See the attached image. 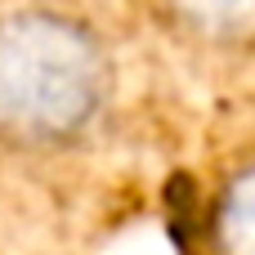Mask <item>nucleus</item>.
<instances>
[{"label":"nucleus","mask_w":255,"mask_h":255,"mask_svg":"<svg viewBox=\"0 0 255 255\" xmlns=\"http://www.w3.org/2000/svg\"><path fill=\"white\" fill-rule=\"evenodd\" d=\"M117 54L94 22L54 4L0 13V152H72L108 121Z\"/></svg>","instance_id":"obj_1"},{"label":"nucleus","mask_w":255,"mask_h":255,"mask_svg":"<svg viewBox=\"0 0 255 255\" xmlns=\"http://www.w3.org/2000/svg\"><path fill=\"white\" fill-rule=\"evenodd\" d=\"M179 36L206 49L255 45V0H161Z\"/></svg>","instance_id":"obj_2"},{"label":"nucleus","mask_w":255,"mask_h":255,"mask_svg":"<svg viewBox=\"0 0 255 255\" xmlns=\"http://www.w3.org/2000/svg\"><path fill=\"white\" fill-rule=\"evenodd\" d=\"M211 247L215 255H255V161L224 179L211 211Z\"/></svg>","instance_id":"obj_3"}]
</instances>
